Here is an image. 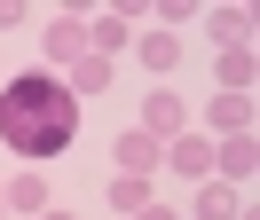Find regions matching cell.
Listing matches in <instances>:
<instances>
[{
  "instance_id": "6da1fadb",
  "label": "cell",
  "mask_w": 260,
  "mask_h": 220,
  "mask_svg": "<svg viewBox=\"0 0 260 220\" xmlns=\"http://www.w3.org/2000/svg\"><path fill=\"white\" fill-rule=\"evenodd\" d=\"M71 134H79V94L63 79L24 71L0 87V141L16 157H55V150H71Z\"/></svg>"
},
{
  "instance_id": "7a4b0ae2",
  "label": "cell",
  "mask_w": 260,
  "mask_h": 220,
  "mask_svg": "<svg viewBox=\"0 0 260 220\" xmlns=\"http://www.w3.org/2000/svg\"><path fill=\"white\" fill-rule=\"evenodd\" d=\"M111 157H118V173H142V181H150V173L166 165V150H158V141L142 134V126H134V134H118V150H111Z\"/></svg>"
},
{
  "instance_id": "3957f363",
  "label": "cell",
  "mask_w": 260,
  "mask_h": 220,
  "mask_svg": "<svg viewBox=\"0 0 260 220\" xmlns=\"http://www.w3.org/2000/svg\"><path fill=\"white\" fill-rule=\"evenodd\" d=\"M213 165H221L229 181H252V165H260V141H252V126H244V134H229L221 150H213Z\"/></svg>"
},
{
  "instance_id": "277c9868",
  "label": "cell",
  "mask_w": 260,
  "mask_h": 220,
  "mask_svg": "<svg viewBox=\"0 0 260 220\" xmlns=\"http://www.w3.org/2000/svg\"><path fill=\"white\" fill-rule=\"evenodd\" d=\"M142 134L158 141V134H189V126H181V94H150L142 102Z\"/></svg>"
},
{
  "instance_id": "5b68a950",
  "label": "cell",
  "mask_w": 260,
  "mask_h": 220,
  "mask_svg": "<svg viewBox=\"0 0 260 220\" xmlns=\"http://www.w3.org/2000/svg\"><path fill=\"white\" fill-rule=\"evenodd\" d=\"M48 55L55 63H79L87 55V24H79V16H55V24H48Z\"/></svg>"
},
{
  "instance_id": "8992f818",
  "label": "cell",
  "mask_w": 260,
  "mask_h": 220,
  "mask_svg": "<svg viewBox=\"0 0 260 220\" xmlns=\"http://www.w3.org/2000/svg\"><path fill=\"white\" fill-rule=\"evenodd\" d=\"M166 165H181L189 181H205V173H213V141H197V134H174V150H166Z\"/></svg>"
},
{
  "instance_id": "52a82bcc",
  "label": "cell",
  "mask_w": 260,
  "mask_h": 220,
  "mask_svg": "<svg viewBox=\"0 0 260 220\" xmlns=\"http://www.w3.org/2000/svg\"><path fill=\"white\" fill-rule=\"evenodd\" d=\"M134 55H142L150 71H174V63H181V40H174V31H142V40H134Z\"/></svg>"
},
{
  "instance_id": "ba28073f",
  "label": "cell",
  "mask_w": 260,
  "mask_h": 220,
  "mask_svg": "<svg viewBox=\"0 0 260 220\" xmlns=\"http://www.w3.org/2000/svg\"><path fill=\"white\" fill-rule=\"evenodd\" d=\"M111 87V55H95V47H87L79 63H71V94H103Z\"/></svg>"
},
{
  "instance_id": "9c48e42d",
  "label": "cell",
  "mask_w": 260,
  "mask_h": 220,
  "mask_svg": "<svg viewBox=\"0 0 260 220\" xmlns=\"http://www.w3.org/2000/svg\"><path fill=\"white\" fill-rule=\"evenodd\" d=\"M213 126L221 134H244L252 126V94H213Z\"/></svg>"
},
{
  "instance_id": "30bf717a",
  "label": "cell",
  "mask_w": 260,
  "mask_h": 220,
  "mask_svg": "<svg viewBox=\"0 0 260 220\" xmlns=\"http://www.w3.org/2000/svg\"><path fill=\"white\" fill-rule=\"evenodd\" d=\"M197 220H237V189H229V181H205V189H197Z\"/></svg>"
},
{
  "instance_id": "8fae6325",
  "label": "cell",
  "mask_w": 260,
  "mask_h": 220,
  "mask_svg": "<svg viewBox=\"0 0 260 220\" xmlns=\"http://www.w3.org/2000/svg\"><path fill=\"white\" fill-rule=\"evenodd\" d=\"M221 87H229V94L252 87V47H221Z\"/></svg>"
},
{
  "instance_id": "7c38bea8",
  "label": "cell",
  "mask_w": 260,
  "mask_h": 220,
  "mask_svg": "<svg viewBox=\"0 0 260 220\" xmlns=\"http://www.w3.org/2000/svg\"><path fill=\"white\" fill-rule=\"evenodd\" d=\"M126 24H134V8H111L103 24H87V40H95L103 55H111V47H126Z\"/></svg>"
},
{
  "instance_id": "4fadbf2b",
  "label": "cell",
  "mask_w": 260,
  "mask_h": 220,
  "mask_svg": "<svg viewBox=\"0 0 260 220\" xmlns=\"http://www.w3.org/2000/svg\"><path fill=\"white\" fill-rule=\"evenodd\" d=\"M8 204H16V212H48V181H40V173L8 181Z\"/></svg>"
},
{
  "instance_id": "5bb4252c",
  "label": "cell",
  "mask_w": 260,
  "mask_h": 220,
  "mask_svg": "<svg viewBox=\"0 0 260 220\" xmlns=\"http://www.w3.org/2000/svg\"><path fill=\"white\" fill-rule=\"evenodd\" d=\"M111 204H118V212H142V204H150V181H142V173H118V181H111Z\"/></svg>"
},
{
  "instance_id": "9a60e30c",
  "label": "cell",
  "mask_w": 260,
  "mask_h": 220,
  "mask_svg": "<svg viewBox=\"0 0 260 220\" xmlns=\"http://www.w3.org/2000/svg\"><path fill=\"white\" fill-rule=\"evenodd\" d=\"M213 31H221V47H244V31H252V16H244V8H213Z\"/></svg>"
},
{
  "instance_id": "2e32d148",
  "label": "cell",
  "mask_w": 260,
  "mask_h": 220,
  "mask_svg": "<svg viewBox=\"0 0 260 220\" xmlns=\"http://www.w3.org/2000/svg\"><path fill=\"white\" fill-rule=\"evenodd\" d=\"M24 24V8H16V0H0V31H16Z\"/></svg>"
},
{
  "instance_id": "e0dca14e",
  "label": "cell",
  "mask_w": 260,
  "mask_h": 220,
  "mask_svg": "<svg viewBox=\"0 0 260 220\" xmlns=\"http://www.w3.org/2000/svg\"><path fill=\"white\" fill-rule=\"evenodd\" d=\"M134 220H174V212H158V204H142V212H134Z\"/></svg>"
},
{
  "instance_id": "ac0fdd59",
  "label": "cell",
  "mask_w": 260,
  "mask_h": 220,
  "mask_svg": "<svg viewBox=\"0 0 260 220\" xmlns=\"http://www.w3.org/2000/svg\"><path fill=\"white\" fill-rule=\"evenodd\" d=\"M40 220H71V212H55V204H48V212H40Z\"/></svg>"
},
{
  "instance_id": "d6986e66",
  "label": "cell",
  "mask_w": 260,
  "mask_h": 220,
  "mask_svg": "<svg viewBox=\"0 0 260 220\" xmlns=\"http://www.w3.org/2000/svg\"><path fill=\"white\" fill-rule=\"evenodd\" d=\"M0 212H8V181H0Z\"/></svg>"
}]
</instances>
